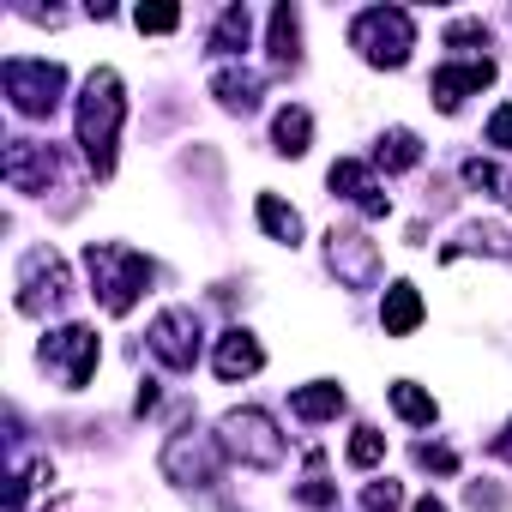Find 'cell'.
<instances>
[{
	"label": "cell",
	"mask_w": 512,
	"mask_h": 512,
	"mask_svg": "<svg viewBox=\"0 0 512 512\" xmlns=\"http://www.w3.org/2000/svg\"><path fill=\"white\" fill-rule=\"evenodd\" d=\"M121 121H127V91H121V73L115 67H97L79 91V109H73V127H79V145H85V163L97 175L115 169V139H121Z\"/></svg>",
	"instance_id": "1"
},
{
	"label": "cell",
	"mask_w": 512,
	"mask_h": 512,
	"mask_svg": "<svg viewBox=\"0 0 512 512\" xmlns=\"http://www.w3.org/2000/svg\"><path fill=\"white\" fill-rule=\"evenodd\" d=\"M85 272H91V296L103 302V314H133L139 296L151 290V260L139 247H121V241H91L85 247Z\"/></svg>",
	"instance_id": "2"
},
{
	"label": "cell",
	"mask_w": 512,
	"mask_h": 512,
	"mask_svg": "<svg viewBox=\"0 0 512 512\" xmlns=\"http://www.w3.org/2000/svg\"><path fill=\"white\" fill-rule=\"evenodd\" d=\"M350 49L368 67H404L410 49H416V19L404 7H368V13L350 19Z\"/></svg>",
	"instance_id": "3"
},
{
	"label": "cell",
	"mask_w": 512,
	"mask_h": 512,
	"mask_svg": "<svg viewBox=\"0 0 512 512\" xmlns=\"http://www.w3.org/2000/svg\"><path fill=\"white\" fill-rule=\"evenodd\" d=\"M0 91H7V103L25 121H43L67 97V67L61 61H25V55H13V61H0Z\"/></svg>",
	"instance_id": "4"
},
{
	"label": "cell",
	"mask_w": 512,
	"mask_h": 512,
	"mask_svg": "<svg viewBox=\"0 0 512 512\" xmlns=\"http://www.w3.org/2000/svg\"><path fill=\"white\" fill-rule=\"evenodd\" d=\"M217 440H223V452H229V458H241L247 470H278V464H284V452H290V440L278 434V422H272L266 410H253V404L223 410Z\"/></svg>",
	"instance_id": "5"
},
{
	"label": "cell",
	"mask_w": 512,
	"mask_h": 512,
	"mask_svg": "<svg viewBox=\"0 0 512 512\" xmlns=\"http://www.w3.org/2000/svg\"><path fill=\"white\" fill-rule=\"evenodd\" d=\"M73 296V272H67V260L55 247H31L25 260H19V314H31V320H43L49 308H61Z\"/></svg>",
	"instance_id": "6"
},
{
	"label": "cell",
	"mask_w": 512,
	"mask_h": 512,
	"mask_svg": "<svg viewBox=\"0 0 512 512\" xmlns=\"http://www.w3.org/2000/svg\"><path fill=\"white\" fill-rule=\"evenodd\" d=\"M157 464L181 488H217L223 482V440L217 434H199V428H181V434H169V446H163Z\"/></svg>",
	"instance_id": "7"
},
{
	"label": "cell",
	"mask_w": 512,
	"mask_h": 512,
	"mask_svg": "<svg viewBox=\"0 0 512 512\" xmlns=\"http://www.w3.org/2000/svg\"><path fill=\"white\" fill-rule=\"evenodd\" d=\"M145 344H151V356H157L169 374H193V362H199V350H205V326H199L193 308H163V314L151 320Z\"/></svg>",
	"instance_id": "8"
},
{
	"label": "cell",
	"mask_w": 512,
	"mask_h": 512,
	"mask_svg": "<svg viewBox=\"0 0 512 512\" xmlns=\"http://www.w3.org/2000/svg\"><path fill=\"white\" fill-rule=\"evenodd\" d=\"M43 368H55L61 374V386L67 392H85L91 386V374H97V356H103V344H97V332L91 326H55L49 338H43Z\"/></svg>",
	"instance_id": "9"
},
{
	"label": "cell",
	"mask_w": 512,
	"mask_h": 512,
	"mask_svg": "<svg viewBox=\"0 0 512 512\" xmlns=\"http://www.w3.org/2000/svg\"><path fill=\"white\" fill-rule=\"evenodd\" d=\"M0 181L13 193H49V181H61V151L43 139H13L0 151Z\"/></svg>",
	"instance_id": "10"
},
{
	"label": "cell",
	"mask_w": 512,
	"mask_h": 512,
	"mask_svg": "<svg viewBox=\"0 0 512 512\" xmlns=\"http://www.w3.org/2000/svg\"><path fill=\"white\" fill-rule=\"evenodd\" d=\"M326 266L344 290H374L380 284V247L362 229H332L326 235Z\"/></svg>",
	"instance_id": "11"
},
{
	"label": "cell",
	"mask_w": 512,
	"mask_h": 512,
	"mask_svg": "<svg viewBox=\"0 0 512 512\" xmlns=\"http://www.w3.org/2000/svg\"><path fill=\"white\" fill-rule=\"evenodd\" d=\"M326 187H332L338 199H350L362 217H386V211H392V193L374 181V163H362V157H338L332 175H326Z\"/></svg>",
	"instance_id": "12"
},
{
	"label": "cell",
	"mask_w": 512,
	"mask_h": 512,
	"mask_svg": "<svg viewBox=\"0 0 512 512\" xmlns=\"http://www.w3.org/2000/svg\"><path fill=\"white\" fill-rule=\"evenodd\" d=\"M488 85H494V61L476 55V61H446V67L428 79V97H434L440 115H452L464 97H476V91H488Z\"/></svg>",
	"instance_id": "13"
},
{
	"label": "cell",
	"mask_w": 512,
	"mask_h": 512,
	"mask_svg": "<svg viewBox=\"0 0 512 512\" xmlns=\"http://www.w3.org/2000/svg\"><path fill=\"white\" fill-rule=\"evenodd\" d=\"M211 368H217V380H253V374L266 368V350H260V338H253V332L229 326L217 338V350H211Z\"/></svg>",
	"instance_id": "14"
},
{
	"label": "cell",
	"mask_w": 512,
	"mask_h": 512,
	"mask_svg": "<svg viewBox=\"0 0 512 512\" xmlns=\"http://www.w3.org/2000/svg\"><path fill=\"white\" fill-rule=\"evenodd\" d=\"M211 97L229 115H253V109H260V97H266V79L253 73V67H217L211 73Z\"/></svg>",
	"instance_id": "15"
},
{
	"label": "cell",
	"mask_w": 512,
	"mask_h": 512,
	"mask_svg": "<svg viewBox=\"0 0 512 512\" xmlns=\"http://www.w3.org/2000/svg\"><path fill=\"white\" fill-rule=\"evenodd\" d=\"M344 404H350V398H344L338 380H308V386L290 392V416H302V422H332Z\"/></svg>",
	"instance_id": "16"
},
{
	"label": "cell",
	"mask_w": 512,
	"mask_h": 512,
	"mask_svg": "<svg viewBox=\"0 0 512 512\" xmlns=\"http://www.w3.org/2000/svg\"><path fill=\"white\" fill-rule=\"evenodd\" d=\"M380 326H386V338H410V332L422 326V296H416V284H392V290H386Z\"/></svg>",
	"instance_id": "17"
},
{
	"label": "cell",
	"mask_w": 512,
	"mask_h": 512,
	"mask_svg": "<svg viewBox=\"0 0 512 512\" xmlns=\"http://www.w3.org/2000/svg\"><path fill=\"white\" fill-rule=\"evenodd\" d=\"M272 67L278 73L302 67V19H296L290 0H284V7H272Z\"/></svg>",
	"instance_id": "18"
},
{
	"label": "cell",
	"mask_w": 512,
	"mask_h": 512,
	"mask_svg": "<svg viewBox=\"0 0 512 512\" xmlns=\"http://www.w3.org/2000/svg\"><path fill=\"white\" fill-rule=\"evenodd\" d=\"M253 217H260V229H266L272 241H284V247H296V241H302V211H296V205H284L278 193H260V199H253Z\"/></svg>",
	"instance_id": "19"
},
{
	"label": "cell",
	"mask_w": 512,
	"mask_h": 512,
	"mask_svg": "<svg viewBox=\"0 0 512 512\" xmlns=\"http://www.w3.org/2000/svg\"><path fill=\"white\" fill-rule=\"evenodd\" d=\"M308 139H314V115H308L302 103H284L278 121H272V145H278V157H302Z\"/></svg>",
	"instance_id": "20"
},
{
	"label": "cell",
	"mask_w": 512,
	"mask_h": 512,
	"mask_svg": "<svg viewBox=\"0 0 512 512\" xmlns=\"http://www.w3.org/2000/svg\"><path fill=\"white\" fill-rule=\"evenodd\" d=\"M374 163H380L386 175H404V169H416V163H422V139H416L410 127H386V133H380V145H374Z\"/></svg>",
	"instance_id": "21"
},
{
	"label": "cell",
	"mask_w": 512,
	"mask_h": 512,
	"mask_svg": "<svg viewBox=\"0 0 512 512\" xmlns=\"http://www.w3.org/2000/svg\"><path fill=\"white\" fill-rule=\"evenodd\" d=\"M458 253H494V260H512V235H506L500 223H470L464 241L440 247V260H458Z\"/></svg>",
	"instance_id": "22"
},
{
	"label": "cell",
	"mask_w": 512,
	"mask_h": 512,
	"mask_svg": "<svg viewBox=\"0 0 512 512\" xmlns=\"http://www.w3.org/2000/svg\"><path fill=\"white\" fill-rule=\"evenodd\" d=\"M247 43H253V13L247 7H223L217 25H211V55H229L235 61Z\"/></svg>",
	"instance_id": "23"
},
{
	"label": "cell",
	"mask_w": 512,
	"mask_h": 512,
	"mask_svg": "<svg viewBox=\"0 0 512 512\" xmlns=\"http://www.w3.org/2000/svg\"><path fill=\"white\" fill-rule=\"evenodd\" d=\"M386 398H392V410H398L410 428H434V416H440L434 392H422L416 380H392V386H386Z\"/></svg>",
	"instance_id": "24"
},
{
	"label": "cell",
	"mask_w": 512,
	"mask_h": 512,
	"mask_svg": "<svg viewBox=\"0 0 512 512\" xmlns=\"http://www.w3.org/2000/svg\"><path fill=\"white\" fill-rule=\"evenodd\" d=\"M464 187H476V193H494L500 205H512V175H506L500 163H488V157H464Z\"/></svg>",
	"instance_id": "25"
},
{
	"label": "cell",
	"mask_w": 512,
	"mask_h": 512,
	"mask_svg": "<svg viewBox=\"0 0 512 512\" xmlns=\"http://www.w3.org/2000/svg\"><path fill=\"white\" fill-rule=\"evenodd\" d=\"M344 458H350V470H374V464L386 458V434H380V428H356L350 446H344Z\"/></svg>",
	"instance_id": "26"
},
{
	"label": "cell",
	"mask_w": 512,
	"mask_h": 512,
	"mask_svg": "<svg viewBox=\"0 0 512 512\" xmlns=\"http://www.w3.org/2000/svg\"><path fill=\"white\" fill-rule=\"evenodd\" d=\"M133 25H139L145 37H169V31H181V7H139Z\"/></svg>",
	"instance_id": "27"
},
{
	"label": "cell",
	"mask_w": 512,
	"mask_h": 512,
	"mask_svg": "<svg viewBox=\"0 0 512 512\" xmlns=\"http://www.w3.org/2000/svg\"><path fill=\"white\" fill-rule=\"evenodd\" d=\"M446 49H488V25L482 19H452L446 25Z\"/></svg>",
	"instance_id": "28"
},
{
	"label": "cell",
	"mask_w": 512,
	"mask_h": 512,
	"mask_svg": "<svg viewBox=\"0 0 512 512\" xmlns=\"http://www.w3.org/2000/svg\"><path fill=\"white\" fill-rule=\"evenodd\" d=\"M362 506H368V512H398V506H404V488H398L392 476H380V482L362 488Z\"/></svg>",
	"instance_id": "29"
},
{
	"label": "cell",
	"mask_w": 512,
	"mask_h": 512,
	"mask_svg": "<svg viewBox=\"0 0 512 512\" xmlns=\"http://www.w3.org/2000/svg\"><path fill=\"white\" fill-rule=\"evenodd\" d=\"M296 500L314 506V512H326V506H338V488H332L326 476H308V482H296Z\"/></svg>",
	"instance_id": "30"
},
{
	"label": "cell",
	"mask_w": 512,
	"mask_h": 512,
	"mask_svg": "<svg viewBox=\"0 0 512 512\" xmlns=\"http://www.w3.org/2000/svg\"><path fill=\"white\" fill-rule=\"evenodd\" d=\"M416 464H422V470H434V476H452V470H458V452H452V446H428V440H422V446H416Z\"/></svg>",
	"instance_id": "31"
},
{
	"label": "cell",
	"mask_w": 512,
	"mask_h": 512,
	"mask_svg": "<svg viewBox=\"0 0 512 512\" xmlns=\"http://www.w3.org/2000/svg\"><path fill=\"white\" fill-rule=\"evenodd\" d=\"M488 145L494 151H512V109H494L488 115Z\"/></svg>",
	"instance_id": "32"
},
{
	"label": "cell",
	"mask_w": 512,
	"mask_h": 512,
	"mask_svg": "<svg viewBox=\"0 0 512 512\" xmlns=\"http://www.w3.org/2000/svg\"><path fill=\"white\" fill-rule=\"evenodd\" d=\"M470 506H476V512H506V494H500V488H482V482H470Z\"/></svg>",
	"instance_id": "33"
},
{
	"label": "cell",
	"mask_w": 512,
	"mask_h": 512,
	"mask_svg": "<svg viewBox=\"0 0 512 512\" xmlns=\"http://www.w3.org/2000/svg\"><path fill=\"white\" fill-rule=\"evenodd\" d=\"M151 410H157V380H145L139 398H133V416H151Z\"/></svg>",
	"instance_id": "34"
},
{
	"label": "cell",
	"mask_w": 512,
	"mask_h": 512,
	"mask_svg": "<svg viewBox=\"0 0 512 512\" xmlns=\"http://www.w3.org/2000/svg\"><path fill=\"white\" fill-rule=\"evenodd\" d=\"M494 458H512V422H506V434L494 440Z\"/></svg>",
	"instance_id": "35"
},
{
	"label": "cell",
	"mask_w": 512,
	"mask_h": 512,
	"mask_svg": "<svg viewBox=\"0 0 512 512\" xmlns=\"http://www.w3.org/2000/svg\"><path fill=\"white\" fill-rule=\"evenodd\" d=\"M416 512H446V500H434V494H422V500H416Z\"/></svg>",
	"instance_id": "36"
}]
</instances>
